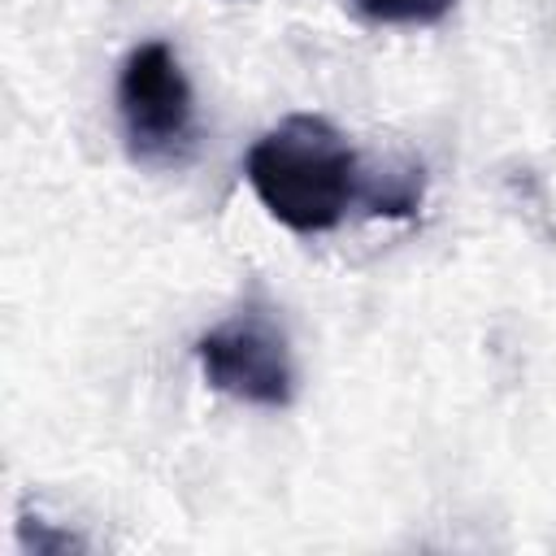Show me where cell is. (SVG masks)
<instances>
[{
	"label": "cell",
	"mask_w": 556,
	"mask_h": 556,
	"mask_svg": "<svg viewBox=\"0 0 556 556\" xmlns=\"http://www.w3.org/2000/svg\"><path fill=\"white\" fill-rule=\"evenodd\" d=\"M17 543L35 556H65V552H87V539L65 530V526H52L48 517H39L30 504L22 508L17 517Z\"/></svg>",
	"instance_id": "obj_6"
},
{
	"label": "cell",
	"mask_w": 556,
	"mask_h": 556,
	"mask_svg": "<svg viewBox=\"0 0 556 556\" xmlns=\"http://www.w3.org/2000/svg\"><path fill=\"white\" fill-rule=\"evenodd\" d=\"M117 117L135 165H178L195 148V96L165 39L126 52L117 70Z\"/></svg>",
	"instance_id": "obj_2"
},
{
	"label": "cell",
	"mask_w": 556,
	"mask_h": 556,
	"mask_svg": "<svg viewBox=\"0 0 556 556\" xmlns=\"http://www.w3.org/2000/svg\"><path fill=\"white\" fill-rule=\"evenodd\" d=\"M200 374L213 391L256 404L287 408L295 395V365L282 326L265 308H239L195 339Z\"/></svg>",
	"instance_id": "obj_3"
},
{
	"label": "cell",
	"mask_w": 556,
	"mask_h": 556,
	"mask_svg": "<svg viewBox=\"0 0 556 556\" xmlns=\"http://www.w3.org/2000/svg\"><path fill=\"white\" fill-rule=\"evenodd\" d=\"M348 4L369 26H434L456 9V0H348Z\"/></svg>",
	"instance_id": "obj_5"
},
{
	"label": "cell",
	"mask_w": 556,
	"mask_h": 556,
	"mask_svg": "<svg viewBox=\"0 0 556 556\" xmlns=\"http://www.w3.org/2000/svg\"><path fill=\"white\" fill-rule=\"evenodd\" d=\"M248 187L274 222L295 235H326L361 187V161L321 113H291L243 156Z\"/></svg>",
	"instance_id": "obj_1"
},
{
	"label": "cell",
	"mask_w": 556,
	"mask_h": 556,
	"mask_svg": "<svg viewBox=\"0 0 556 556\" xmlns=\"http://www.w3.org/2000/svg\"><path fill=\"white\" fill-rule=\"evenodd\" d=\"M356 200H365V208L382 217H413L421 204V165H387L361 174Z\"/></svg>",
	"instance_id": "obj_4"
}]
</instances>
